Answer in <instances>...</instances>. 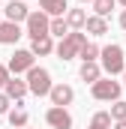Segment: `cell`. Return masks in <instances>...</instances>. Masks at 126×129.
Segmentation results:
<instances>
[{"label": "cell", "instance_id": "cell-1", "mask_svg": "<svg viewBox=\"0 0 126 129\" xmlns=\"http://www.w3.org/2000/svg\"><path fill=\"white\" fill-rule=\"evenodd\" d=\"M96 63L102 66V72H105L108 78H114V75H123V69H126L123 48H120L117 42H111V45L99 48V60H96Z\"/></svg>", "mask_w": 126, "mask_h": 129}, {"label": "cell", "instance_id": "cell-5", "mask_svg": "<svg viewBox=\"0 0 126 129\" xmlns=\"http://www.w3.org/2000/svg\"><path fill=\"white\" fill-rule=\"evenodd\" d=\"M48 24H51V18L39 9V12H30L27 15V21H24V27H27V36L30 39H39V36H48Z\"/></svg>", "mask_w": 126, "mask_h": 129}, {"label": "cell", "instance_id": "cell-12", "mask_svg": "<svg viewBox=\"0 0 126 129\" xmlns=\"http://www.w3.org/2000/svg\"><path fill=\"white\" fill-rule=\"evenodd\" d=\"M21 36H24V33H21L18 24H12V21H0V45H15Z\"/></svg>", "mask_w": 126, "mask_h": 129}, {"label": "cell", "instance_id": "cell-14", "mask_svg": "<svg viewBox=\"0 0 126 129\" xmlns=\"http://www.w3.org/2000/svg\"><path fill=\"white\" fill-rule=\"evenodd\" d=\"M39 9L48 15V18H60V15H66V0H39Z\"/></svg>", "mask_w": 126, "mask_h": 129}, {"label": "cell", "instance_id": "cell-2", "mask_svg": "<svg viewBox=\"0 0 126 129\" xmlns=\"http://www.w3.org/2000/svg\"><path fill=\"white\" fill-rule=\"evenodd\" d=\"M24 75H27V78H24V81H27V90H30L33 96H48V90H51L54 81H51V72H48L45 66H30Z\"/></svg>", "mask_w": 126, "mask_h": 129}, {"label": "cell", "instance_id": "cell-11", "mask_svg": "<svg viewBox=\"0 0 126 129\" xmlns=\"http://www.w3.org/2000/svg\"><path fill=\"white\" fill-rule=\"evenodd\" d=\"M6 117H9V126H12V129H24V126H27V120H30L24 102H15V108H9Z\"/></svg>", "mask_w": 126, "mask_h": 129}, {"label": "cell", "instance_id": "cell-17", "mask_svg": "<svg viewBox=\"0 0 126 129\" xmlns=\"http://www.w3.org/2000/svg\"><path fill=\"white\" fill-rule=\"evenodd\" d=\"M66 24H69V30H81L84 27V21H87V12L84 9H66Z\"/></svg>", "mask_w": 126, "mask_h": 129}, {"label": "cell", "instance_id": "cell-18", "mask_svg": "<svg viewBox=\"0 0 126 129\" xmlns=\"http://www.w3.org/2000/svg\"><path fill=\"white\" fill-rule=\"evenodd\" d=\"M78 57H81V63H96L99 60V45L96 42H84L81 51H78Z\"/></svg>", "mask_w": 126, "mask_h": 129}, {"label": "cell", "instance_id": "cell-4", "mask_svg": "<svg viewBox=\"0 0 126 129\" xmlns=\"http://www.w3.org/2000/svg\"><path fill=\"white\" fill-rule=\"evenodd\" d=\"M84 42H87V33L69 30L60 42L54 45V51H57V57H60V60H72V57H78V51H81V45H84Z\"/></svg>", "mask_w": 126, "mask_h": 129}, {"label": "cell", "instance_id": "cell-31", "mask_svg": "<svg viewBox=\"0 0 126 129\" xmlns=\"http://www.w3.org/2000/svg\"><path fill=\"white\" fill-rule=\"evenodd\" d=\"M24 3H27V0H24Z\"/></svg>", "mask_w": 126, "mask_h": 129}, {"label": "cell", "instance_id": "cell-19", "mask_svg": "<svg viewBox=\"0 0 126 129\" xmlns=\"http://www.w3.org/2000/svg\"><path fill=\"white\" fill-rule=\"evenodd\" d=\"M69 33V24H66V18H51V24H48V36H57V39H63Z\"/></svg>", "mask_w": 126, "mask_h": 129}, {"label": "cell", "instance_id": "cell-6", "mask_svg": "<svg viewBox=\"0 0 126 129\" xmlns=\"http://www.w3.org/2000/svg\"><path fill=\"white\" fill-rule=\"evenodd\" d=\"M30 66H36V57L30 54V48H15V54L9 57L6 69H9V72H15V75H21V72H27Z\"/></svg>", "mask_w": 126, "mask_h": 129}, {"label": "cell", "instance_id": "cell-7", "mask_svg": "<svg viewBox=\"0 0 126 129\" xmlns=\"http://www.w3.org/2000/svg\"><path fill=\"white\" fill-rule=\"evenodd\" d=\"M45 123H48L51 129H72V114H69L66 108L51 105V108L45 111Z\"/></svg>", "mask_w": 126, "mask_h": 129}, {"label": "cell", "instance_id": "cell-9", "mask_svg": "<svg viewBox=\"0 0 126 129\" xmlns=\"http://www.w3.org/2000/svg\"><path fill=\"white\" fill-rule=\"evenodd\" d=\"M3 15H6V21L21 24V21H27L30 9H27V3H24V0H9V3L3 6Z\"/></svg>", "mask_w": 126, "mask_h": 129}, {"label": "cell", "instance_id": "cell-21", "mask_svg": "<svg viewBox=\"0 0 126 129\" xmlns=\"http://www.w3.org/2000/svg\"><path fill=\"white\" fill-rule=\"evenodd\" d=\"M87 129H111V114H108V111H96Z\"/></svg>", "mask_w": 126, "mask_h": 129}, {"label": "cell", "instance_id": "cell-8", "mask_svg": "<svg viewBox=\"0 0 126 129\" xmlns=\"http://www.w3.org/2000/svg\"><path fill=\"white\" fill-rule=\"evenodd\" d=\"M48 99H51V105H57V108H66V105H72V99H75V90H72L69 84H51V90H48Z\"/></svg>", "mask_w": 126, "mask_h": 129}, {"label": "cell", "instance_id": "cell-13", "mask_svg": "<svg viewBox=\"0 0 126 129\" xmlns=\"http://www.w3.org/2000/svg\"><path fill=\"white\" fill-rule=\"evenodd\" d=\"M30 54L33 57H48V54H54V39H51V36L30 39Z\"/></svg>", "mask_w": 126, "mask_h": 129}, {"label": "cell", "instance_id": "cell-10", "mask_svg": "<svg viewBox=\"0 0 126 129\" xmlns=\"http://www.w3.org/2000/svg\"><path fill=\"white\" fill-rule=\"evenodd\" d=\"M3 93H6L9 99H15V102H21L30 90H27V81H21L18 75H9V81H6V87H3Z\"/></svg>", "mask_w": 126, "mask_h": 129}, {"label": "cell", "instance_id": "cell-22", "mask_svg": "<svg viewBox=\"0 0 126 129\" xmlns=\"http://www.w3.org/2000/svg\"><path fill=\"white\" fill-rule=\"evenodd\" d=\"M108 114H111V123H117V120H126V102H123V99H117V102L111 105V111H108Z\"/></svg>", "mask_w": 126, "mask_h": 129}, {"label": "cell", "instance_id": "cell-16", "mask_svg": "<svg viewBox=\"0 0 126 129\" xmlns=\"http://www.w3.org/2000/svg\"><path fill=\"white\" fill-rule=\"evenodd\" d=\"M78 75H81V81H84V84H93V81L102 78V66H99V63H81Z\"/></svg>", "mask_w": 126, "mask_h": 129}, {"label": "cell", "instance_id": "cell-25", "mask_svg": "<svg viewBox=\"0 0 126 129\" xmlns=\"http://www.w3.org/2000/svg\"><path fill=\"white\" fill-rule=\"evenodd\" d=\"M111 129H126V120H117V123H111Z\"/></svg>", "mask_w": 126, "mask_h": 129}, {"label": "cell", "instance_id": "cell-3", "mask_svg": "<svg viewBox=\"0 0 126 129\" xmlns=\"http://www.w3.org/2000/svg\"><path fill=\"white\" fill-rule=\"evenodd\" d=\"M123 93V84L120 81H114V78H108V75H102L99 81L90 84V96L99 99V102H117Z\"/></svg>", "mask_w": 126, "mask_h": 129}, {"label": "cell", "instance_id": "cell-20", "mask_svg": "<svg viewBox=\"0 0 126 129\" xmlns=\"http://www.w3.org/2000/svg\"><path fill=\"white\" fill-rule=\"evenodd\" d=\"M90 3H93V15H99V18H108L111 9L117 6V0H90Z\"/></svg>", "mask_w": 126, "mask_h": 129}, {"label": "cell", "instance_id": "cell-30", "mask_svg": "<svg viewBox=\"0 0 126 129\" xmlns=\"http://www.w3.org/2000/svg\"><path fill=\"white\" fill-rule=\"evenodd\" d=\"M24 129H30V126H24Z\"/></svg>", "mask_w": 126, "mask_h": 129}, {"label": "cell", "instance_id": "cell-26", "mask_svg": "<svg viewBox=\"0 0 126 129\" xmlns=\"http://www.w3.org/2000/svg\"><path fill=\"white\" fill-rule=\"evenodd\" d=\"M120 27H123V30H126V9H123V12H120Z\"/></svg>", "mask_w": 126, "mask_h": 129}, {"label": "cell", "instance_id": "cell-29", "mask_svg": "<svg viewBox=\"0 0 126 129\" xmlns=\"http://www.w3.org/2000/svg\"><path fill=\"white\" fill-rule=\"evenodd\" d=\"M78 3H90V0H78Z\"/></svg>", "mask_w": 126, "mask_h": 129}, {"label": "cell", "instance_id": "cell-24", "mask_svg": "<svg viewBox=\"0 0 126 129\" xmlns=\"http://www.w3.org/2000/svg\"><path fill=\"white\" fill-rule=\"evenodd\" d=\"M9 75H12V72H9V69H6V66L0 63V90H3V87H6V81H9Z\"/></svg>", "mask_w": 126, "mask_h": 129}, {"label": "cell", "instance_id": "cell-23", "mask_svg": "<svg viewBox=\"0 0 126 129\" xmlns=\"http://www.w3.org/2000/svg\"><path fill=\"white\" fill-rule=\"evenodd\" d=\"M9 105H12V99H9L3 90H0V114H6V111H9Z\"/></svg>", "mask_w": 126, "mask_h": 129}, {"label": "cell", "instance_id": "cell-27", "mask_svg": "<svg viewBox=\"0 0 126 129\" xmlns=\"http://www.w3.org/2000/svg\"><path fill=\"white\" fill-rule=\"evenodd\" d=\"M123 90H126V69H123Z\"/></svg>", "mask_w": 126, "mask_h": 129}, {"label": "cell", "instance_id": "cell-15", "mask_svg": "<svg viewBox=\"0 0 126 129\" xmlns=\"http://www.w3.org/2000/svg\"><path fill=\"white\" fill-rule=\"evenodd\" d=\"M84 30L90 33V36H105V33H108V21H105V18H99V15H87Z\"/></svg>", "mask_w": 126, "mask_h": 129}, {"label": "cell", "instance_id": "cell-28", "mask_svg": "<svg viewBox=\"0 0 126 129\" xmlns=\"http://www.w3.org/2000/svg\"><path fill=\"white\" fill-rule=\"evenodd\" d=\"M117 3H120V6H123V9H126V0H117Z\"/></svg>", "mask_w": 126, "mask_h": 129}]
</instances>
